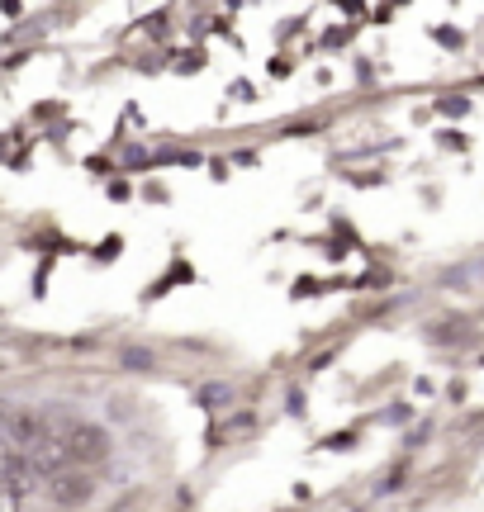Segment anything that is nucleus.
<instances>
[{"mask_svg":"<svg viewBox=\"0 0 484 512\" xmlns=\"http://www.w3.org/2000/svg\"><path fill=\"white\" fill-rule=\"evenodd\" d=\"M57 446H62V456H67L72 470H86V465L110 460L105 427H95V422H86V418H57Z\"/></svg>","mask_w":484,"mask_h":512,"instance_id":"1","label":"nucleus"},{"mask_svg":"<svg viewBox=\"0 0 484 512\" xmlns=\"http://www.w3.org/2000/svg\"><path fill=\"white\" fill-rule=\"evenodd\" d=\"M43 494L53 498L57 508H86L95 498V479L86 470H57L43 479Z\"/></svg>","mask_w":484,"mask_h":512,"instance_id":"2","label":"nucleus"}]
</instances>
